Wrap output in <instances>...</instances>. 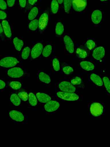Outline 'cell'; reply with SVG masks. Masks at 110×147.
<instances>
[{"label":"cell","mask_w":110,"mask_h":147,"mask_svg":"<svg viewBox=\"0 0 110 147\" xmlns=\"http://www.w3.org/2000/svg\"><path fill=\"white\" fill-rule=\"evenodd\" d=\"M60 105L58 102L54 100H50L45 105V110L48 112H53L56 110L59 107Z\"/></svg>","instance_id":"10"},{"label":"cell","mask_w":110,"mask_h":147,"mask_svg":"<svg viewBox=\"0 0 110 147\" xmlns=\"http://www.w3.org/2000/svg\"><path fill=\"white\" fill-rule=\"evenodd\" d=\"M7 8V4L4 0H0V9L5 10Z\"/></svg>","instance_id":"38"},{"label":"cell","mask_w":110,"mask_h":147,"mask_svg":"<svg viewBox=\"0 0 110 147\" xmlns=\"http://www.w3.org/2000/svg\"><path fill=\"white\" fill-rule=\"evenodd\" d=\"M75 53L77 58L84 59L89 56L90 51L85 45H81L76 49Z\"/></svg>","instance_id":"3"},{"label":"cell","mask_w":110,"mask_h":147,"mask_svg":"<svg viewBox=\"0 0 110 147\" xmlns=\"http://www.w3.org/2000/svg\"><path fill=\"white\" fill-rule=\"evenodd\" d=\"M40 80L42 82L45 83L49 84L51 81L49 76L43 72H41L39 74Z\"/></svg>","instance_id":"24"},{"label":"cell","mask_w":110,"mask_h":147,"mask_svg":"<svg viewBox=\"0 0 110 147\" xmlns=\"http://www.w3.org/2000/svg\"><path fill=\"white\" fill-rule=\"evenodd\" d=\"M91 20L95 24H99L102 18V13L101 11L99 10H95L93 11L91 16Z\"/></svg>","instance_id":"15"},{"label":"cell","mask_w":110,"mask_h":147,"mask_svg":"<svg viewBox=\"0 0 110 147\" xmlns=\"http://www.w3.org/2000/svg\"><path fill=\"white\" fill-rule=\"evenodd\" d=\"M19 62V61L14 57H6L0 60V66L4 67H11L15 66Z\"/></svg>","instance_id":"2"},{"label":"cell","mask_w":110,"mask_h":147,"mask_svg":"<svg viewBox=\"0 0 110 147\" xmlns=\"http://www.w3.org/2000/svg\"><path fill=\"white\" fill-rule=\"evenodd\" d=\"M59 88L62 91L66 92L73 93L76 88L71 83L66 81L61 82L59 84Z\"/></svg>","instance_id":"5"},{"label":"cell","mask_w":110,"mask_h":147,"mask_svg":"<svg viewBox=\"0 0 110 147\" xmlns=\"http://www.w3.org/2000/svg\"><path fill=\"white\" fill-rule=\"evenodd\" d=\"M90 111L91 113L93 116L98 117L102 114L103 107L102 105L99 103L93 102L91 105Z\"/></svg>","instance_id":"4"},{"label":"cell","mask_w":110,"mask_h":147,"mask_svg":"<svg viewBox=\"0 0 110 147\" xmlns=\"http://www.w3.org/2000/svg\"><path fill=\"white\" fill-rule=\"evenodd\" d=\"M38 0H27L25 7L23 11L24 13H26L30 11L36 4Z\"/></svg>","instance_id":"26"},{"label":"cell","mask_w":110,"mask_h":147,"mask_svg":"<svg viewBox=\"0 0 110 147\" xmlns=\"http://www.w3.org/2000/svg\"><path fill=\"white\" fill-rule=\"evenodd\" d=\"M19 5L21 9L25 8L26 3L27 0H18Z\"/></svg>","instance_id":"40"},{"label":"cell","mask_w":110,"mask_h":147,"mask_svg":"<svg viewBox=\"0 0 110 147\" xmlns=\"http://www.w3.org/2000/svg\"><path fill=\"white\" fill-rule=\"evenodd\" d=\"M80 65L82 68L87 71L92 70L95 68L94 65L88 61H82L80 62Z\"/></svg>","instance_id":"19"},{"label":"cell","mask_w":110,"mask_h":147,"mask_svg":"<svg viewBox=\"0 0 110 147\" xmlns=\"http://www.w3.org/2000/svg\"><path fill=\"white\" fill-rule=\"evenodd\" d=\"M38 19H34L29 23V28L32 31H35L38 27Z\"/></svg>","instance_id":"28"},{"label":"cell","mask_w":110,"mask_h":147,"mask_svg":"<svg viewBox=\"0 0 110 147\" xmlns=\"http://www.w3.org/2000/svg\"><path fill=\"white\" fill-rule=\"evenodd\" d=\"M105 86L107 92L110 93V82L109 78L106 76L104 77L103 78Z\"/></svg>","instance_id":"35"},{"label":"cell","mask_w":110,"mask_h":147,"mask_svg":"<svg viewBox=\"0 0 110 147\" xmlns=\"http://www.w3.org/2000/svg\"><path fill=\"white\" fill-rule=\"evenodd\" d=\"M10 100L13 104L15 106H19L21 103L20 98L15 94H13L11 95Z\"/></svg>","instance_id":"27"},{"label":"cell","mask_w":110,"mask_h":147,"mask_svg":"<svg viewBox=\"0 0 110 147\" xmlns=\"http://www.w3.org/2000/svg\"><path fill=\"white\" fill-rule=\"evenodd\" d=\"M100 0L101 1H107V0Z\"/></svg>","instance_id":"45"},{"label":"cell","mask_w":110,"mask_h":147,"mask_svg":"<svg viewBox=\"0 0 110 147\" xmlns=\"http://www.w3.org/2000/svg\"><path fill=\"white\" fill-rule=\"evenodd\" d=\"M63 40L66 50L70 53H73L74 50V44L71 38L68 35H65Z\"/></svg>","instance_id":"11"},{"label":"cell","mask_w":110,"mask_h":147,"mask_svg":"<svg viewBox=\"0 0 110 147\" xmlns=\"http://www.w3.org/2000/svg\"><path fill=\"white\" fill-rule=\"evenodd\" d=\"M30 52V49L28 47L24 48L21 53V57L23 59L25 60L28 57Z\"/></svg>","instance_id":"34"},{"label":"cell","mask_w":110,"mask_h":147,"mask_svg":"<svg viewBox=\"0 0 110 147\" xmlns=\"http://www.w3.org/2000/svg\"><path fill=\"white\" fill-rule=\"evenodd\" d=\"M6 84L3 81L0 80V89L4 88Z\"/></svg>","instance_id":"43"},{"label":"cell","mask_w":110,"mask_h":147,"mask_svg":"<svg viewBox=\"0 0 110 147\" xmlns=\"http://www.w3.org/2000/svg\"><path fill=\"white\" fill-rule=\"evenodd\" d=\"M87 5V0H72V8L76 11H82L86 8Z\"/></svg>","instance_id":"7"},{"label":"cell","mask_w":110,"mask_h":147,"mask_svg":"<svg viewBox=\"0 0 110 147\" xmlns=\"http://www.w3.org/2000/svg\"><path fill=\"white\" fill-rule=\"evenodd\" d=\"M36 96L38 100L41 102L46 103L51 100V97L48 95L44 93L38 92Z\"/></svg>","instance_id":"17"},{"label":"cell","mask_w":110,"mask_h":147,"mask_svg":"<svg viewBox=\"0 0 110 147\" xmlns=\"http://www.w3.org/2000/svg\"><path fill=\"white\" fill-rule=\"evenodd\" d=\"M58 3L60 4H62L63 1L64 0H56Z\"/></svg>","instance_id":"44"},{"label":"cell","mask_w":110,"mask_h":147,"mask_svg":"<svg viewBox=\"0 0 110 147\" xmlns=\"http://www.w3.org/2000/svg\"><path fill=\"white\" fill-rule=\"evenodd\" d=\"M105 54L104 48L101 46L96 48L93 50L92 56L94 58L97 60H99L103 58Z\"/></svg>","instance_id":"13"},{"label":"cell","mask_w":110,"mask_h":147,"mask_svg":"<svg viewBox=\"0 0 110 147\" xmlns=\"http://www.w3.org/2000/svg\"><path fill=\"white\" fill-rule=\"evenodd\" d=\"M15 0H7V5L9 7H12L14 5Z\"/></svg>","instance_id":"42"},{"label":"cell","mask_w":110,"mask_h":147,"mask_svg":"<svg viewBox=\"0 0 110 147\" xmlns=\"http://www.w3.org/2000/svg\"><path fill=\"white\" fill-rule=\"evenodd\" d=\"M50 7L49 6L44 11L38 20V30L40 34H42L46 29L48 24L50 17Z\"/></svg>","instance_id":"1"},{"label":"cell","mask_w":110,"mask_h":147,"mask_svg":"<svg viewBox=\"0 0 110 147\" xmlns=\"http://www.w3.org/2000/svg\"><path fill=\"white\" fill-rule=\"evenodd\" d=\"M9 85L11 88L15 90L19 89L21 86V83L17 81H10L9 83Z\"/></svg>","instance_id":"32"},{"label":"cell","mask_w":110,"mask_h":147,"mask_svg":"<svg viewBox=\"0 0 110 147\" xmlns=\"http://www.w3.org/2000/svg\"><path fill=\"white\" fill-rule=\"evenodd\" d=\"M4 33L9 40H10L12 37V33L10 25L6 20H4L1 21Z\"/></svg>","instance_id":"12"},{"label":"cell","mask_w":110,"mask_h":147,"mask_svg":"<svg viewBox=\"0 0 110 147\" xmlns=\"http://www.w3.org/2000/svg\"><path fill=\"white\" fill-rule=\"evenodd\" d=\"M0 36L2 40H4L5 39L4 33L1 24L0 23Z\"/></svg>","instance_id":"41"},{"label":"cell","mask_w":110,"mask_h":147,"mask_svg":"<svg viewBox=\"0 0 110 147\" xmlns=\"http://www.w3.org/2000/svg\"><path fill=\"white\" fill-rule=\"evenodd\" d=\"M71 83L73 85L78 87L84 88L85 86L80 78L77 76L73 77L70 80Z\"/></svg>","instance_id":"16"},{"label":"cell","mask_w":110,"mask_h":147,"mask_svg":"<svg viewBox=\"0 0 110 147\" xmlns=\"http://www.w3.org/2000/svg\"><path fill=\"white\" fill-rule=\"evenodd\" d=\"M52 65L54 69L56 71L60 70V65L59 62L57 58H54L52 61Z\"/></svg>","instance_id":"36"},{"label":"cell","mask_w":110,"mask_h":147,"mask_svg":"<svg viewBox=\"0 0 110 147\" xmlns=\"http://www.w3.org/2000/svg\"><path fill=\"white\" fill-rule=\"evenodd\" d=\"M62 70L64 74L66 75H70L72 74L74 70L71 67L68 65L65 62H62L61 63Z\"/></svg>","instance_id":"18"},{"label":"cell","mask_w":110,"mask_h":147,"mask_svg":"<svg viewBox=\"0 0 110 147\" xmlns=\"http://www.w3.org/2000/svg\"><path fill=\"white\" fill-rule=\"evenodd\" d=\"M29 102L32 106H36L37 103V100L35 94L32 93H30L28 94Z\"/></svg>","instance_id":"29"},{"label":"cell","mask_w":110,"mask_h":147,"mask_svg":"<svg viewBox=\"0 0 110 147\" xmlns=\"http://www.w3.org/2000/svg\"><path fill=\"white\" fill-rule=\"evenodd\" d=\"M91 80L96 85L99 86H101L103 85L102 80L101 77L96 74L93 73L90 76Z\"/></svg>","instance_id":"20"},{"label":"cell","mask_w":110,"mask_h":147,"mask_svg":"<svg viewBox=\"0 0 110 147\" xmlns=\"http://www.w3.org/2000/svg\"><path fill=\"white\" fill-rule=\"evenodd\" d=\"M24 72L21 68L15 67L11 68L7 71V75L12 78H19L23 76Z\"/></svg>","instance_id":"9"},{"label":"cell","mask_w":110,"mask_h":147,"mask_svg":"<svg viewBox=\"0 0 110 147\" xmlns=\"http://www.w3.org/2000/svg\"><path fill=\"white\" fill-rule=\"evenodd\" d=\"M13 43L15 49L17 51H20L23 45V40L16 37L13 39Z\"/></svg>","instance_id":"23"},{"label":"cell","mask_w":110,"mask_h":147,"mask_svg":"<svg viewBox=\"0 0 110 147\" xmlns=\"http://www.w3.org/2000/svg\"><path fill=\"white\" fill-rule=\"evenodd\" d=\"M7 13L2 10H0V20H4L7 19Z\"/></svg>","instance_id":"39"},{"label":"cell","mask_w":110,"mask_h":147,"mask_svg":"<svg viewBox=\"0 0 110 147\" xmlns=\"http://www.w3.org/2000/svg\"><path fill=\"white\" fill-rule=\"evenodd\" d=\"M18 95L22 100L24 101H27L28 98V95L25 91H21L18 94Z\"/></svg>","instance_id":"37"},{"label":"cell","mask_w":110,"mask_h":147,"mask_svg":"<svg viewBox=\"0 0 110 147\" xmlns=\"http://www.w3.org/2000/svg\"><path fill=\"white\" fill-rule=\"evenodd\" d=\"M50 13L56 14L59 8V4L56 0H52L49 6Z\"/></svg>","instance_id":"21"},{"label":"cell","mask_w":110,"mask_h":147,"mask_svg":"<svg viewBox=\"0 0 110 147\" xmlns=\"http://www.w3.org/2000/svg\"><path fill=\"white\" fill-rule=\"evenodd\" d=\"M43 45L41 42L36 44L32 48L30 54V59L32 60L39 57L41 54Z\"/></svg>","instance_id":"8"},{"label":"cell","mask_w":110,"mask_h":147,"mask_svg":"<svg viewBox=\"0 0 110 147\" xmlns=\"http://www.w3.org/2000/svg\"><path fill=\"white\" fill-rule=\"evenodd\" d=\"M38 12V9L37 7L34 6L30 10L28 15V18L30 20H32L36 17Z\"/></svg>","instance_id":"22"},{"label":"cell","mask_w":110,"mask_h":147,"mask_svg":"<svg viewBox=\"0 0 110 147\" xmlns=\"http://www.w3.org/2000/svg\"><path fill=\"white\" fill-rule=\"evenodd\" d=\"M9 115L13 120L17 122H22L24 120V117L23 114L16 110L10 111L9 113Z\"/></svg>","instance_id":"14"},{"label":"cell","mask_w":110,"mask_h":147,"mask_svg":"<svg viewBox=\"0 0 110 147\" xmlns=\"http://www.w3.org/2000/svg\"><path fill=\"white\" fill-rule=\"evenodd\" d=\"M52 51V46L51 45H47L44 48L42 55L44 57H47L50 56Z\"/></svg>","instance_id":"30"},{"label":"cell","mask_w":110,"mask_h":147,"mask_svg":"<svg viewBox=\"0 0 110 147\" xmlns=\"http://www.w3.org/2000/svg\"><path fill=\"white\" fill-rule=\"evenodd\" d=\"M57 96L61 99L67 101H75L78 100L79 96L76 94L61 92H57Z\"/></svg>","instance_id":"6"},{"label":"cell","mask_w":110,"mask_h":147,"mask_svg":"<svg viewBox=\"0 0 110 147\" xmlns=\"http://www.w3.org/2000/svg\"><path fill=\"white\" fill-rule=\"evenodd\" d=\"M84 45L89 50H92L96 46V44L95 41L92 40H87Z\"/></svg>","instance_id":"33"},{"label":"cell","mask_w":110,"mask_h":147,"mask_svg":"<svg viewBox=\"0 0 110 147\" xmlns=\"http://www.w3.org/2000/svg\"><path fill=\"white\" fill-rule=\"evenodd\" d=\"M72 3V0H64V4L65 12L69 14Z\"/></svg>","instance_id":"31"},{"label":"cell","mask_w":110,"mask_h":147,"mask_svg":"<svg viewBox=\"0 0 110 147\" xmlns=\"http://www.w3.org/2000/svg\"><path fill=\"white\" fill-rule=\"evenodd\" d=\"M64 31V27L62 24L60 22L57 23L55 28V33L57 37L60 36Z\"/></svg>","instance_id":"25"}]
</instances>
